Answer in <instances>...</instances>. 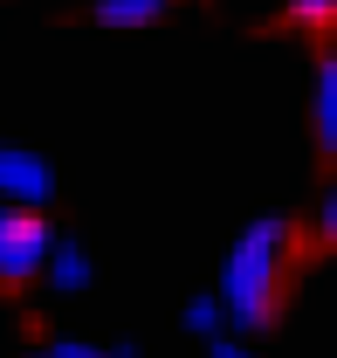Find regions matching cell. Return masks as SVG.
Here are the masks:
<instances>
[{
    "instance_id": "1",
    "label": "cell",
    "mask_w": 337,
    "mask_h": 358,
    "mask_svg": "<svg viewBox=\"0 0 337 358\" xmlns=\"http://www.w3.org/2000/svg\"><path fill=\"white\" fill-rule=\"evenodd\" d=\"M282 268H289V227L275 221H248L241 241L227 248V275H220V310L234 331H268L282 310Z\"/></svg>"
},
{
    "instance_id": "2",
    "label": "cell",
    "mask_w": 337,
    "mask_h": 358,
    "mask_svg": "<svg viewBox=\"0 0 337 358\" xmlns=\"http://www.w3.org/2000/svg\"><path fill=\"white\" fill-rule=\"evenodd\" d=\"M48 248H55V234L35 207H7L0 200V282L7 289H21V282H35L48 268Z\"/></svg>"
},
{
    "instance_id": "3",
    "label": "cell",
    "mask_w": 337,
    "mask_h": 358,
    "mask_svg": "<svg viewBox=\"0 0 337 358\" xmlns=\"http://www.w3.org/2000/svg\"><path fill=\"white\" fill-rule=\"evenodd\" d=\"M48 193H55L48 159L21 152V145H0V200H7V207H42Z\"/></svg>"
},
{
    "instance_id": "4",
    "label": "cell",
    "mask_w": 337,
    "mask_h": 358,
    "mask_svg": "<svg viewBox=\"0 0 337 358\" xmlns=\"http://www.w3.org/2000/svg\"><path fill=\"white\" fill-rule=\"evenodd\" d=\"M310 124H317V152H324V159H337V55H324V62H317Z\"/></svg>"
},
{
    "instance_id": "5",
    "label": "cell",
    "mask_w": 337,
    "mask_h": 358,
    "mask_svg": "<svg viewBox=\"0 0 337 358\" xmlns=\"http://www.w3.org/2000/svg\"><path fill=\"white\" fill-rule=\"evenodd\" d=\"M48 282H55V289H69V296L89 289V255L76 248V241H55V248H48Z\"/></svg>"
},
{
    "instance_id": "6",
    "label": "cell",
    "mask_w": 337,
    "mask_h": 358,
    "mask_svg": "<svg viewBox=\"0 0 337 358\" xmlns=\"http://www.w3.org/2000/svg\"><path fill=\"white\" fill-rule=\"evenodd\" d=\"M159 14H166V0H96V21L103 28H145Z\"/></svg>"
},
{
    "instance_id": "7",
    "label": "cell",
    "mask_w": 337,
    "mask_h": 358,
    "mask_svg": "<svg viewBox=\"0 0 337 358\" xmlns=\"http://www.w3.org/2000/svg\"><path fill=\"white\" fill-rule=\"evenodd\" d=\"M220 296H193V303H186V331H193V338H213V331H220Z\"/></svg>"
},
{
    "instance_id": "8",
    "label": "cell",
    "mask_w": 337,
    "mask_h": 358,
    "mask_svg": "<svg viewBox=\"0 0 337 358\" xmlns=\"http://www.w3.org/2000/svg\"><path fill=\"white\" fill-rule=\"evenodd\" d=\"M289 21H296V28H331L337 0H289Z\"/></svg>"
},
{
    "instance_id": "9",
    "label": "cell",
    "mask_w": 337,
    "mask_h": 358,
    "mask_svg": "<svg viewBox=\"0 0 337 358\" xmlns=\"http://www.w3.org/2000/svg\"><path fill=\"white\" fill-rule=\"evenodd\" d=\"M317 234H324V241L337 248V186L324 193V207H317Z\"/></svg>"
},
{
    "instance_id": "10",
    "label": "cell",
    "mask_w": 337,
    "mask_h": 358,
    "mask_svg": "<svg viewBox=\"0 0 337 358\" xmlns=\"http://www.w3.org/2000/svg\"><path fill=\"white\" fill-rule=\"evenodd\" d=\"M42 358H131V352H89V345H48Z\"/></svg>"
},
{
    "instance_id": "11",
    "label": "cell",
    "mask_w": 337,
    "mask_h": 358,
    "mask_svg": "<svg viewBox=\"0 0 337 358\" xmlns=\"http://www.w3.org/2000/svg\"><path fill=\"white\" fill-rule=\"evenodd\" d=\"M207 358H254V352H248V345H227V338H213V352H207Z\"/></svg>"
}]
</instances>
